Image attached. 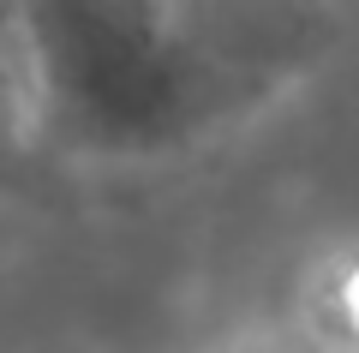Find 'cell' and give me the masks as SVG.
<instances>
[{
	"instance_id": "1",
	"label": "cell",
	"mask_w": 359,
	"mask_h": 353,
	"mask_svg": "<svg viewBox=\"0 0 359 353\" xmlns=\"http://www.w3.org/2000/svg\"><path fill=\"white\" fill-rule=\"evenodd\" d=\"M18 132L66 156H162L252 120L330 48L323 0H18Z\"/></svg>"
},
{
	"instance_id": "2",
	"label": "cell",
	"mask_w": 359,
	"mask_h": 353,
	"mask_svg": "<svg viewBox=\"0 0 359 353\" xmlns=\"http://www.w3.org/2000/svg\"><path fill=\"white\" fill-rule=\"evenodd\" d=\"M18 126V96H13V60H6V30H0V132Z\"/></svg>"
},
{
	"instance_id": "3",
	"label": "cell",
	"mask_w": 359,
	"mask_h": 353,
	"mask_svg": "<svg viewBox=\"0 0 359 353\" xmlns=\"http://www.w3.org/2000/svg\"><path fill=\"white\" fill-rule=\"evenodd\" d=\"M13 6H18V0H0V25H6V13H13Z\"/></svg>"
}]
</instances>
